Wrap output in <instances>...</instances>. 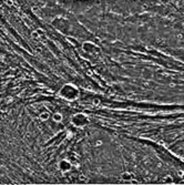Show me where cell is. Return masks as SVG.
Returning <instances> with one entry per match:
<instances>
[{
  "label": "cell",
  "instance_id": "obj_1",
  "mask_svg": "<svg viewBox=\"0 0 184 185\" xmlns=\"http://www.w3.org/2000/svg\"><path fill=\"white\" fill-rule=\"evenodd\" d=\"M40 119L42 120V121H46V120H48L49 119V113L47 112H43L40 114Z\"/></svg>",
  "mask_w": 184,
  "mask_h": 185
}]
</instances>
